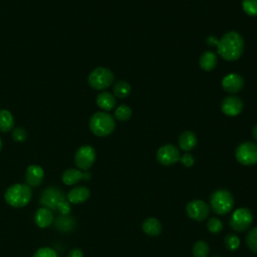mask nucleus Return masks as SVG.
I'll return each instance as SVG.
<instances>
[{"label": "nucleus", "instance_id": "14", "mask_svg": "<svg viewBox=\"0 0 257 257\" xmlns=\"http://www.w3.org/2000/svg\"><path fill=\"white\" fill-rule=\"evenodd\" d=\"M44 178V171L40 166L30 165L25 173V179L29 187L39 186Z\"/></svg>", "mask_w": 257, "mask_h": 257}, {"label": "nucleus", "instance_id": "23", "mask_svg": "<svg viewBox=\"0 0 257 257\" xmlns=\"http://www.w3.org/2000/svg\"><path fill=\"white\" fill-rule=\"evenodd\" d=\"M14 126V119L7 110H0V132L7 133Z\"/></svg>", "mask_w": 257, "mask_h": 257}, {"label": "nucleus", "instance_id": "13", "mask_svg": "<svg viewBox=\"0 0 257 257\" xmlns=\"http://www.w3.org/2000/svg\"><path fill=\"white\" fill-rule=\"evenodd\" d=\"M244 87V79L238 73H229L222 79V88L229 93H237Z\"/></svg>", "mask_w": 257, "mask_h": 257}, {"label": "nucleus", "instance_id": "39", "mask_svg": "<svg viewBox=\"0 0 257 257\" xmlns=\"http://www.w3.org/2000/svg\"><path fill=\"white\" fill-rule=\"evenodd\" d=\"M1 148H2V141L0 139V150H1Z\"/></svg>", "mask_w": 257, "mask_h": 257}, {"label": "nucleus", "instance_id": "11", "mask_svg": "<svg viewBox=\"0 0 257 257\" xmlns=\"http://www.w3.org/2000/svg\"><path fill=\"white\" fill-rule=\"evenodd\" d=\"M187 215L195 221H204L210 213V207L202 200H193L186 206Z\"/></svg>", "mask_w": 257, "mask_h": 257}, {"label": "nucleus", "instance_id": "10", "mask_svg": "<svg viewBox=\"0 0 257 257\" xmlns=\"http://www.w3.org/2000/svg\"><path fill=\"white\" fill-rule=\"evenodd\" d=\"M157 161L163 166H172L180 161V151L174 145H165L157 152Z\"/></svg>", "mask_w": 257, "mask_h": 257}, {"label": "nucleus", "instance_id": "6", "mask_svg": "<svg viewBox=\"0 0 257 257\" xmlns=\"http://www.w3.org/2000/svg\"><path fill=\"white\" fill-rule=\"evenodd\" d=\"M253 222L252 212L248 208H238L233 212L230 217L229 225L230 227L236 232L246 231Z\"/></svg>", "mask_w": 257, "mask_h": 257}, {"label": "nucleus", "instance_id": "16", "mask_svg": "<svg viewBox=\"0 0 257 257\" xmlns=\"http://www.w3.org/2000/svg\"><path fill=\"white\" fill-rule=\"evenodd\" d=\"M91 196V191L87 187H75L69 193L67 199L72 204H80L86 202Z\"/></svg>", "mask_w": 257, "mask_h": 257}, {"label": "nucleus", "instance_id": "19", "mask_svg": "<svg viewBox=\"0 0 257 257\" xmlns=\"http://www.w3.org/2000/svg\"><path fill=\"white\" fill-rule=\"evenodd\" d=\"M96 105L104 110H110L116 107L115 95L109 92H103L96 96Z\"/></svg>", "mask_w": 257, "mask_h": 257}, {"label": "nucleus", "instance_id": "22", "mask_svg": "<svg viewBox=\"0 0 257 257\" xmlns=\"http://www.w3.org/2000/svg\"><path fill=\"white\" fill-rule=\"evenodd\" d=\"M75 227V220L69 215H61L55 220V228L61 232H71Z\"/></svg>", "mask_w": 257, "mask_h": 257}, {"label": "nucleus", "instance_id": "30", "mask_svg": "<svg viewBox=\"0 0 257 257\" xmlns=\"http://www.w3.org/2000/svg\"><path fill=\"white\" fill-rule=\"evenodd\" d=\"M207 228L211 233L217 234L223 229V223L221 222L220 219L216 217H212L207 222Z\"/></svg>", "mask_w": 257, "mask_h": 257}, {"label": "nucleus", "instance_id": "12", "mask_svg": "<svg viewBox=\"0 0 257 257\" xmlns=\"http://www.w3.org/2000/svg\"><path fill=\"white\" fill-rule=\"evenodd\" d=\"M221 110L224 115L228 117H236L243 110V102L236 95H229L223 100Z\"/></svg>", "mask_w": 257, "mask_h": 257}, {"label": "nucleus", "instance_id": "18", "mask_svg": "<svg viewBox=\"0 0 257 257\" xmlns=\"http://www.w3.org/2000/svg\"><path fill=\"white\" fill-rule=\"evenodd\" d=\"M142 227L145 233L149 236H153V237L159 236L161 233H162V230H163L162 224H161V222L158 219L154 217L147 218L146 220H145L142 225Z\"/></svg>", "mask_w": 257, "mask_h": 257}, {"label": "nucleus", "instance_id": "7", "mask_svg": "<svg viewBox=\"0 0 257 257\" xmlns=\"http://www.w3.org/2000/svg\"><path fill=\"white\" fill-rule=\"evenodd\" d=\"M236 160L244 166L257 164V144L245 142L240 144L235 151Z\"/></svg>", "mask_w": 257, "mask_h": 257}, {"label": "nucleus", "instance_id": "25", "mask_svg": "<svg viewBox=\"0 0 257 257\" xmlns=\"http://www.w3.org/2000/svg\"><path fill=\"white\" fill-rule=\"evenodd\" d=\"M132 114H133V111L130 107L127 105H122L117 108L115 111V118L121 122H125V121L131 119Z\"/></svg>", "mask_w": 257, "mask_h": 257}, {"label": "nucleus", "instance_id": "40", "mask_svg": "<svg viewBox=\"0 0 257 257\" xmlns=\"http://www.w3.org/2000/svg\"><path fill=\"white\" fill-rule=\"evenodd\" d=\"M213 257H219V256H213Z\"/></svg>", "mask_w": 257, "mask_h": 257}, {"label": "nucleus", "instance_id": "34", "mask_svg": "<svg viewBox=\"0 0 257 257\" xmlns=\"http://www.w3.org/2000/svg\"><path fill=\"white\" fill-rule=\"evenodd\" d=\"M180 160H181V162H182V164L185 166V167H192L193 165H194V163H195V159H194V157H193L190 153H186V154H184L181 158H180Z\"/></svg>", "mask_w": 257, "mask_h": 257}, {"label": "nucleus", "instance_id": "17", "mask_svg": "<svg viewBox=\"0 0 257 257\" xmlns=\"http://www.w3.org/2000/svg\"><path fill=\"white\" fill-rule=\"evenodd\" d=\"M197 137L192 131H185L179 137V146L185 152L194 149L197 146Z\"/></svg>", "mask_w": 257, "mask_h": 257}, {"label": "nucleus", "instance_id": "28", "mask_svg": "<svg viewBox=\"0 0 257 257\" xmlns=\"http://www.w3.org/2000/svg\"><path fill=\"white\" fill-rule=\"evenodd\" d=\"M246 244L252 252L257 253V227H254L247 233Z\"/></svg>", "mask_w": 257, "mask_h": 257}, {"label": "nucleus", "instance_id": "8", "mask_svg": "<svg viewBox=\"0 0 257 257\" xmlns=\"http://www.w3.org/2000/svg\"><path fill=\"white\" fill-rule=\"evenodd\" d=\"M95 158L96 153L92 146H83L74 155V163L78 169L87 171L93 165Z\"/></svg>", "mask_w": 257, "mask_h": 257}, {"label": "nucleus", "instance_id": "38", "mask_svg": "<svg viewBox=\"0 0 257 257\" xmlns=\"http://www.w3.org/2000/svg\"><path fill=\"white\" fill-rule=\"evenodd\" d=\"M92 178V174L89 172H84V177L83 180H90Z\"/></svg>", "mask_w": 257, "mask_h": 257}, {"label": "nucleus", "instance_id": "15", "mask_svg": "<svg viewBox=\"0 0 257 257\" xmlns=\"http://www.w3.org/2000/svg\"><path fill=\"white\" fill-rule=\"evenodd\" d=\"M35 221L38 227L46 228V227H50L51 225L54 223L55 216L51 209H48L46 207H42L37 211L35 215Z\"/></svg>", "mask_w": 257, "mask_h": 257}, {"label": "nucleus", "instance_id": "9", "mask_svg": "<svg viewBox=\"0 0 257 257\" xmlns=\"http://www.w3.org/2000/svg\"><path fill=\"white\" fill-rule=\"evenodd\" d=\"M66 200L67 197L64 196L63 192L60 189L55 187L46 188L40 196V203L44 207L51 209V210H55V209L56 210L59 203Z\"/></svg>", "mask_w": 257, "mask_h": 257}, {"label": "nucleus", "instance_id": "33", "mask_svg": "<svg viewBox=\"0 0 257 257\" xmlns=\"http://www.w3.org/2000/svg\"><path fill=\"white\" fill-rule=\"evenodd\" d=\"M56 210H58L61 215H69L70 212H71V203L69 201H67V200L62 201L57 206Z\"/></svg>", "mask_w": 257, "mask_h": 257}, {"label": "nucleus", "instance_id": "26", "mask_svg": "<svg viewBox=\"0 0 257 257\" xmlns=\"http://www.w3.org/2000/svg\"><path fill=\"white\" fill-rule=\"evenodd\" d=\"M210 251L209 245L203 240H199L193 246V254L194 257H207Z\"/></svg>", "mask_w": 257, "mask_h": 257}, {"label": "nucleus", "instance_id": "31", "mask_svg": "<svg viewBox=\"0 0 257 257\" xmlns=\"http://www.w3.org/2000/svg\"><path fill=\"white\" fill-rule=\"evenodd\" d=\"M34 257H58L56 251H55L52 248L48 247H42L39 248L36 253Z\"/></svg>", "mask_w": 257, "mask_h": 257}, {"label": "nucleus", "instance_id": "35", "mask_svg": "<svg viewBox=\"0 0 257 257\" xmlns=\"http://www.w3.org/2000/svg\"><path fill=\"white\" fill-rule=\"evenodd\" d=\"M68 257H84V253H83V251L80 250V249L74 248V249H72L70 251Z\"/></svg>", "mask_w": 257, "mask_h": 257}, {"label": "nucleus", "instance_id": "3", "mask_svg": "<svg viewBox=\"0 0 257 257\" xmlns=\"http://www.w3.org/2000/svg\"><path fill=\"white\" fill-rule=\"evenodd\" d=\"M4 198L6 203L11 207L21 208L30 202L32 192L28 185L14 184L6 190Z\"/></svg>", "mask_w": 257, "mask_h": 257}, {"label": "nucleus", "instance_id": "2", "mask_svg": "<svg viewBox=\"0 0 257 257\" xmlns=\"http://www.w3.org/2000/svg\"><path fill=\"white\" fill-rule=\"evenodd\" d=\"M90 128L93 135L98 137H107L115 131V119L105 111H98L90 120Z\"/></svg>", "mask_w": 257, "mask_h": 257}, {"label": "nucleus", "instance_id": "32", "mask_svg": "<svg viewBox=\"0 0 257 257\" xmlns=\"http://www.w3.org/2000/svg\"><path fill=\"white\" fill-rule=\"evenodd\" d=\"M12 138L15 142H24L27 138V133L22 128H16L12 132Z\"/></svg>", "mask_w": 257, "mask_h": 257}, {"label": "nucleus", "instance_id": "37", "mask_svg": "<svg viewBox=\"0 0 257 257\" xmlns=\"http://www.w3.org/2000/svg\"><path fill=\"white\" fill-rule=\"evenodd\" d=\"M252 136H253L254 140L257 142V125H255L254 128H253V130H252Z\"/></svg>", "mask_w": 257, "mask_h": 257}, {"label": "nucleus", "instance_id": "21", "mask_svg": "<svg viewBox=\"0 0 257 257\" xmlns=\"http://www.w3.org/2000/svg\"><path fill=\"white\" fill-rule=\"evenodd\" d=\"M199 64L200 68L205 72L213 71L217 66V56L212 52H206L200 56Z\"/></svg>", "mask_w": 257, "mask_h": 257}, {"label": "nucleus", "instance_id": "24", "mask_svg": "<svg viewBox=\"0 0 257 257\" xmlns=\"http://www.w3.org/2000/svg\"><path fill=\"white\" fill-rule=\"evenodd\" d=\"M112 91H114V94L117 96V98L125 99L131 94L132 88L130 85H128V83L125 82V80H120V82L114 85Z\"/></svg>", "mask_w": 257, "mask_h": 257}, {"label": "nucleus", "instance_id": "1", "mask_svg": "<svg viewBox=\"0 0 257 257\" xmlns=\"http://www.w3.org/2000/svg\"><path fill=\"white\" fill-rule=\"evenodd\" d=\"M216 46L223 59L234 61L240 58L244 52V40L237 31H229L218 40Z\"/></svg>", "mask_w": 257, "mask_h": 257}, {"label": "nucleus", "instance_id": "20", "mask_svg": "<svg viewBox=\"0 0 257 257\" xmlns=\"http://www.w3.org/2000/svg\"><path fill=\"white\" fill-rule=\"evenodd\" d=\"M83 177H84V172L77 170V169L71 168L63 172L62 182L68 186H73V185L77 184L79 181H82Z\"/></svg>", "mask_w": 257, "mask_h": 257}, {"label": "nucleus", "instance_id": "36", "mask_svg": "<svg viewBox=\"0 0 257 257\" xmlns=\"http://www.w3.org/2000/svg\"><path fill=\"white\" fill-rule=\"evenodd\" d=\"M207 43H208V45L209 46H216L217 45V43H218V39L215 37H209L208 38H207Z\"/></svg>", "mask_w": 257, "mask_h": 257}, {"label": "nucleus", "instance_id": "4", "mask_svg": "<svg viewBox=\"0 0 257 257\" xmlns=\"http://www.w3.org/2000/svg\"><path fill=\"white\" fill-rule=\"evenodd\" d=\"M210 207L214 213L218 215H226L232 211L234 207V198L227 190H216L210 197Z\"/></svg>", "mask_w": 257, "mask_h": 257}, {"label": "nucleus", "instance_id": "5", "mask_svg": "<svg viewBox=\"0 0 257 257\" xmlns=\"http://www.w3.org/2000/svg\"><path fill=\"white\" fill-rule=\"evenodd\" d=\"M114 80V73L107 68H96L89 75V85L96 91H103L110 88Z\"/></svg>", "mask_w": 257, "mask_h": 257}, {"label": "nucleus", "instance_id": "29", "mask_svg": "<svg viewBox=\"0 0 257 257\" xmlns=\"http://www.w3.org/2000/svg\"><path fill=\"white\" fill-rule=\"evenodd\" d=\"M243 11L249 16H257V0H242Z\"/></svg>", "mask_w": 257, "mask_h": 257}, {"label": "nucleus", "instance_id": "27", "mask_svg": "<svg viewBox=\"0 0 257 257\" xmlns=\"http://www.w3.org/2000/svg\"><path fill=\"white\" fill-rule=\"evenodd\" d=\"M224 243H225V246H226V248L228 250L235 251L240 246V239H239V237L237 235L229 233V234L226 235V237H225Z\"/></svg>", "mask_w": 257, "mask_h": 257}]
</instances>
